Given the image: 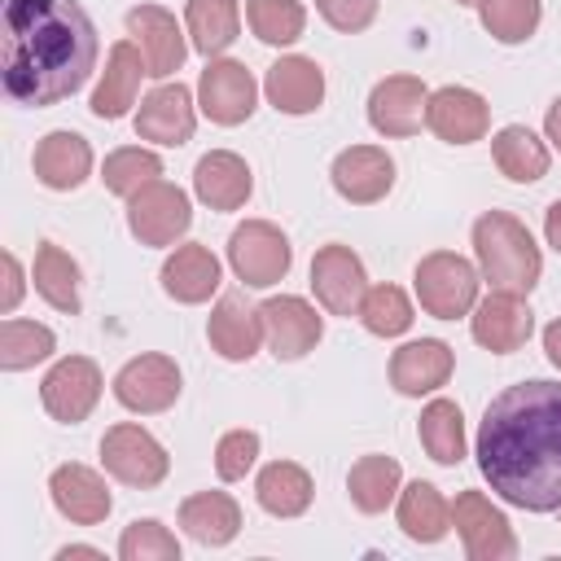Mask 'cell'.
<instances>
[{"mask_svg": "<svg viewBox=\"0 0 561 561\" xmlns=\"http://www.w3.org/2000/svg\"><path fill=\"white\" fill-rule=\"evenodd\" d=\"M478 469L517 508H561V381H517L486 403Z\"/></svg>", "mask_w": 561, "mask_h": 561, "instance_id": "1", "label": "cell"}, {"mask_svg": "<svg viewBox=\"0 0 561 561\" xmlns=\"http://www.w3.org/2000/svg\"><path fill=\"white\" fill-rule=\"evenodd\" d=\"M96 66V26L75 0H4V88L22 105L75 96Z\"/></svg>", "mask_w": 561, "mask_h": 561, "instance_id": "2", "label": "cell"}, {"mask_svg": "<svg viewBox=\"0 0 561 561\" xmlns=\"http://www.w3.org/2000/svg\"><path fill=\"white\" fill-rule=\"evenodd\" d=\"M473 250H478V263H482L486 280L495 289H504V294H526L539 280V267H543L539 263V245L504 210H486L473 224Z\"/></svg>", "mask_w": 561, "mask_h": 561, "instance_id": "3", "label": "cell"}, {"mask_svg": "<svg viewBox=\"0 0 561 561\" xmlns=\"http://www.w3.org/2000/svg\"><path fill=\"white\" fill-rule=\"evenodd\" d=\"M416 294H421V307H425L430 316L456 320V316H465V311L473 307V298H478V272H473V263L460 259V254H447V250L425 254V259L416 263Z\"/></svg>", "mask_w": 561, "mask_h": 561, "instance_id": "4", "label": "cell"}, {"mask_svg": "<svg viewBox=\"0 0 561 561\" xmlns=\"http://www.w3.org/2000/svg\"><path fill=\"white\" fill-rule=\"evenodd\" d=\"M101 460L127 486H158L167 478V465H171L167 451H162V443L149 430H140V425H114V430H105Z\"/></svg>", "mask_w": 561, "mask_h": 561, "instance_id": "5", "label": "cell"}, {"mask_svg": "<svg viewBox=\"0 0 561 561\" xmlns=\"http://www.w3.org/2000/svg\"><path fill=\"white\" fill-rule=\"evenodd\" d=\"M451 526L465 539V552L473 561H508L517 552V539L508 530V517L478 491H460L451 504Z\"/></svg>", "mask_w": 561, "mask_h": 561, "instance_id": "6", "label": "cell"}, {"mask_svg": "<svg viewBox=\"0 0 561 561\" xmlns=\"http://www.w3.org/2000/svg\"><path fill=\"white\" fill-rule=\"evenodd\" d=\"M228 263L245 285H276L289 272V241L280 228L250 219L228 241Z\"/></svg>", "mask_w": 561, "mask_h": 561, "instance_id": "7", "label": "cell"}, {"mask_svg": "<svg viewBox=\"0 0 561 561\" xmlns=\"http://www.w3.org/2000/svg\"><path fill=\"white\" fill-rule=\"evenodd\" d=\"M188 219H193L188 197L175 184H162V180L145 184L127 206V224L145 245H171L188 228Z\"/></svg>", "mask_w": 561, "mask_h": 561, "instance_id": "8", "label": "cell"}, {"mask_svg": "<svg viewBox=\"0 0 561 561\" xmlns=\"http://www.w3.org/2000/svg\"><path fill=\"white\" fill-rule=\"evenodd\" d=\"M311 289L333 316H355L368 285H364V263L355 259L351 245H324L311 259Z\"/></svg>", "mask_w": 561, "mask_h": 561, "instance_id": "9", "label": "cell"}, {"mask_svg": "<svg viewBox=\"0 0 561 561\" xmlns=\"http://www.w3.org/2000/svg\"><path fill=\"white\" fill-rule=\"evenodd\" d=\"M114 394L131 412H162L180 394V368L167 355H140V359H131V364L118 368Z\"/></svg>", "mask_w": 561, "mask_h": 561, "instance_id": "10", "label": "cell"}, {"mask_svg": "<svg viewBox=\"0 0 561 561\" xmlns=\"http://www.w3.org/2000/svg\"><path fill=\"white\" fill-rule=\"evenodd\" d=\"M39 394H44L48 416L75 425V421H83V416L96 408V399H101V373H96L92 359L70 355V359H61V364L44 377Z\"/></svg>", "mask_w": 561, "mask_h": 561, "instance_id": "11", "label": "cell"}, {"mask_svg": "<svg viewBox=\"0 0 561 561\" xmlns=\"http://www.w3.org/2000/svg\"><path fill=\"white\" fill-rule=\"evenodd\" d=\"M425 105H430V92L421 79L412 75H390L373 88L368 96V123L381 131V136H412L421 131V118H425Z\"/></svg>", "mask_w": 561, "mask_h": 561, "instance_id": "12", "label": "cell"}, {"mask_svg": "<svg viewBox=\"0 0 561 561\" xmlns=\"http://www.w3.org/2000/svg\"><path fill=\"white\" fill-rule=\"evenodd\" d=\"M127 31H131L136 48L145 53V66H149L153 79H167V75L180 70V61H184V35H180V26H175V18L167 9L136 4L127 13Z\"/></svg>", "mask_w": 561, "mask_h": 561, "instance_id": "13", "label": "cell"}, {"mask_svg": "<svg viewBox=\"0 0 561 561\" xmlns=\"http://www.w3.org/2000/svg\"><path fill=\"white\" fill-rule=\"evenodd\" d=\"M197 92H202L206 118H215L224 127L245 123L254 114V79H250V70L241 61H210L202 70Z\"/></svg>", "mask_w": 561, "mask_h": 561, "instance_id": "14", "label": "cell"}, {"mask_svg": "<svg viewBox=\"0 0 561 561\" xmlns=\"http://www.w3.org/2000/svg\"><path fill=\"white\" fill-rule=\"evenodd\" d=\"M259 316H263V333H267V346L276 359H298L320 342V316L294 294L267 298L259 307Z\"/></svg>", "mask_w": 561, "mask_h": 561, "instance_id": "15", "label": "cell"}, {"mask_svg": "<svg viewBox=\"0 0 561 561\" xmlns=\"http://www.w3.org/2000/svg\"><path fill=\"white\" fill-rule=\"evenodd\" d=\"M394 184V162L386 149H373V145H351L346 153H337L333 162V188L346 197V202H381Z\"/></svg>", "mask_w": 561, "mask_h": 561, "instance_id": "16", "label": "cell"}, {"mask_svg": "<svg viewBox=\"0 0 561 561\" xmlns=\"http://www.w3.org/2000/svg\"><path fill=\"white\" fill-rule=\"evenodd\" d=\"M486 101L469 88H438L425 105V123L434 127V136L451 140V145H473L486 136Z\"/></svg>", "mask_w": 561, "mask_h": 561, "instance_id": "17", "label": "cell"}, {"mask_svg": "<svg viewBox=\"0 0 561 561\" xmlns=\"http://www.w3.org/2000/svg\"><path fill=\"white\" fill-rule=\"evenodd\" d=\"M136 131L158 145H184L193 136V96L184 83H162L140 101Z\"/></svg>", "mask_w": 561, "mask_h": 561, "instance_id": "18", "label": "cell"}, {"mask_svg": "<svg viewBox=\"0 0 561 561\" xmlns=\"http://www.w3.org/2000/svg\"><path fill=\"white\" fill-rule=\"evenodd\" d=\"M530 324H535V316H530V307L522 302V294L495 289V294L478 307V316H473V337H478L486 351L508 355V351H517V346L530 337Z\"/></svg>", "mask_w": 561, "mask_h": 561, "instance_id": "19", "label": "cell"}, {"mask_svg": "<svg viewBox=\"0 0 561 561\" xmlns=\"http://www.w3.org/2000/svg\"><path fill=\"white\" fill-rule=\"evenodd\" d=\"M451 377V346L438 337H421L394 351L390 359V381L399 394H430Z\"/></svg>", "mask_w": 561, "mask_h": 561, "instance_id": "20", "label": "cell"}, {"mask_svg": "<svg viewBox=\"0 0 561 561\" xmlns=\"http://www.w3.org/2000/svg\"><path fill=\"white\" fill-rule=\"evenodd\" d=\"M140 75H149L145 66V53L136 44H114L110 48V61H105V75L92 92V114L96 118H123L127 105L136 101V88H140Z\"/></svg>", "mask_w": 561, "mask_h": 561, "instance_id": "21", "label": "cell"}, {"mask_svg": "<svg viewBox=\"0 0 561 561\" xmlns=\"http://www.w3.org/2000/svg\"><path fill=\"white\" fill-rule=\"evenodd\" d=\"M267 101L280 110V114H311L324 96V75L311 57H280L272 70H267Z\"/></svg>", "mask_w": 561, "mask_h": 561, "instance_id": "22", "label": "cell"}, {"mask_svg": "<svg viewBox=\"0 0 561 561\" xmlns=\"http://www.w3.org/2000/svg\"><path fill=\"white\" fill-rule=\"evenodd\" d=\"M92 171V149L79 131H48L35 149V175L48 188H79Z\"/></svg>", "mask_w": 561, "mask_h": 561, "instance_id": "23", "label": "cell"}, {"mask_svg": "<svg viewBox=\"0 0 561 561\" xmlns=\"http://www.w3.org/2000/svg\"><path fill=\"white\" fill-rule=\"evenodd\" d=\"M48 491H53V504H57L70 522H79V526L105 522V513H110V491H105V482H101L88 465H61V469L53 473Z\"/></svg>", "mask_w": 561, "mask_h": 561, "instance_id": "24", "label": "cell"}, {"mask_svg": "<svg viewBox=\"0 0 561 561\" xmlns=\"http://www.w3.org/2000/svg\"><path fill=\"white\" fill-rule=\"evenodd\" d=\"M193 188H197V197H202L206 206H215V210H237V206L250 197V167H245L237 153L215 149V153H206V158L197 162Z\"/></svg>", "mask_w": 561, "mask_h": 561, "instance_id": "25", "label": "cell"}, {"mask_svg": "<svg viewBox=\"0 0 561 561\" xmlns=\"http://www.w3.org/2000/svg\"><path fill=\"white\" fill-rule=\"evenodd\" d=\"M162 289L175 302H206L219 289V263L206 245H180L162 263Z\"/></svg>", "mask_w": 561, "mask_h": 561, "instance_id": "26", "label": "cell"}, {"mask_svg": "<svg viewBox=\"0 0 561 561\" xmlns=\"http://www.w3.org/2000/svg\"><path fill=\"white\" fill-rule=\"evenodd\" d=\"M259 337H263V316L241 298H219V307L210 311V346L224 359H250L259 351Z\"/></svg>", "mask_w": 561, "mask_h": 561, "instance_id": "27", "label": "cell"}, {"mask_svg": "<svg viewBox=\"0 0 561 561\" xmlns=\"http://www.w3.org/2000/svg\"><path fill=\"white\" fill-rule=\"evenodd\" d=\"M180 526L197 543H228L241 530V508L224 491H202V495H188L180 504Z\"/></svg>", "mask_w": 561, "mask_h": 561, "instance_id": "28", "label": "cell"}, {"mask_svg": "<svg viewBox=\"0 0 561 561\" xmlns=\"http://www.w3.org/2000/svg\"><path fill=\"white\" fill-rule=\"evenodd\" d=\"M399 526H403V535L416 539V543H438V539L447 535V526H451V508L443 504L438 486L412 482V486L399 495Z\"/></svg>", "mask_w": 561, "mask_h": 561, "instance_id": "29", "label": "cell"}, {"mask_svg": "<svg viewBox=\"0 0 561 561\" xmlns=\"http://www.w3.org/2000/svg\"><path fill=\"white\" fill-rule=\"evenodd\" d=\"M254 491H259V504H263L272 517H298V513H307V504H311V478H307V469H298V465H289V460L267 465V469L259 473Z\"/></svg>", "mask_w": 561, "mask_h": 561, "instance_id": "30", "label": "cell"}, {"mask_svg": "<svg viewBox=\"0 0 561 561\" xmlns=\"http://www.w3.org/2000/svg\"><path fill=\"white\" fill-rule=\"evenodd\" d=\"M491 153H495V167L517 184H530V180H539L548 171V149L530 127H504L495 136Z\"/></svg>", "mask_w": 561, "mask_h": 561, "instance_id": "31", "label": "cell"}, {"mask_svg": "<svg viewBox=\"0 0 561 561\" xmlns=\"http://www.w3.org/2000/svg\"><path fill=\"white\" fill-rule=\"evenodd\" d=\"M35 289L57 307V311H79V263L61 245H39L35 254Z\"/></svg>", "mask_w": 561, "mask_h": 561, "instance_id": "32", "label": "cell"}, {"mask_svg": "<svg viewBox=\"0 0 561 561\" xmlns=\"http://www.w3.org/2000/svg\"><path fill=\"white\" fill-rule=\"evenodd\" d=\"M346 491L355 500V508L364 513H381L394 491H399V460L390 456H364L351 465V478H346Z\"/></svg>", "mask_w": 561, "mask_h": 561, "instance_id": "33", "label": "cell"}, {"mask_svg": "<svg viewBox=\"0 0 561 561\" xmlns=\"http://www.w3.org/2000/svg\"><path fill=\"white\" fill-rule=\"evenodd\" d=\"M237 0H188V35L197 53H224L237 39Z\"/></svg>", "mask_w": 561, "mask_h": 561, "instance_id": "34", "label": "cell"}, {"mask_svg": "<svg viewBox=\"0 0 561 561\" xmlns=\"http://www.w3.org/2000/svg\"><path fill=\"white\" fill-rule=\"evenodd\" d=\"M421 443L438 465H456L465 456V416L451 399H434L421 412Z\"/></svg>", "mask_w": 561, "mask_h": 561, "instance_id": "35", "label": "cell"}, {"mask_svg": "<svg viewBox=\"0 0 561 561\" xmlns=\"http://www.w3.org/2000/svg\"><path fill=\"white\" fill-rule=\"evenodd\" d=\"M48 355H53V333L44 324H35V320H4L0 324V364L9 373L31 368Z\"/></svg>", "mask_w": 561, "mask_h": 561, "instance_id": "36", "label": "cell"}, {"mask_svg": "<svg viewBox=\"0 0 561 561\" xmlns=\"http://www.w3.org/2000/svg\"><path fill=\"white\" fill-rule=\"evenodd\" d=\"M245 18L263 44H294L307 26V13L298 0H250Z\"/></svg>", "mask_w": 561, "mask_h": 561, "instance_id": "37", "label": "cell"}, {"mask_svg": "<svg viewBox=\"0 0 561 561\" xmlns=\"http://www.w3.org/2000/svg\"><path fill=\"white\" fill-rule=\"evenodd\" d=\"M162 175V162H158V153H149V149H114L110 158H105V171H101V180H105V188L110 193H123V197H136L145 184H153Z\"/></svg>", "mask_w": 561, "mask_h": 561, "instance_id": "38", "label": "cell"}, {"mask_svg": "<svg viewBox=\"0 0 561 561\" xmlns=\"http://www.w3.org/2000/svg\"><path fill=\"white\" fill-rule=\"evenodd\" d=\"M359 320H364L368 333H377V337H394V333H403V329L412 324V307H408L403 289H394V285H377V289L364 294V302H359Z\"/></svg>", "mask_w": 561, "mask_h": 561, "instance_id": "39", "label": "cell"}, {"mask_svg": "<svg viewBox=\"0 0 561 561\" xmlns=\"http://www.w3.org/2000/svg\"><path fill=\"white\" fill-rule=\"evenodd\" d=\"M482 26L500 44H522L539 26V0H482Z\"/></svg>", "mask_w": 561, "mask_h": 561, "instance_id": "40", "label": "cell"}, {"mask_svg": "<svg viewBox=\"0 0 561 561\" xmlns=\"http://www.w3.org/2000/svg\"><path fill=\"white\" fill-rule=\"evenodd\" d=\"M118 557L123 561H175L180 557V543L175 535L162 526V522H131L118 539Z\"/></svg>", "mask_w": 561, "mask_h": 561, "instance_id": "41", "label": "cell"}, {"mask_svg": "<svg viewBox=\"0 0 561 561\" xmlns=\"http://www.w3.org/2000/svg\"><path fill=\"white\" fill-rule=\"evenodd\" d=\"M254 456H259V434H254V430H232V434H224L219 447H215V473H219L224 482L245 478V469L254 465Z\"/></svg>", "mask_w": 561, "mask_h": 561, "instance_id": "42", "label": "cell"}, {"mask_svg": "<svg viewBox=\"0 0 561 561\" xmlns=\"http://www.w3.org/2000/svg\"><path fill=\"white\" fill-rule=\"evenodd\" d=\"M316 9L337 31H364L377 18V0H316Z\"/></svg>", "mask_w": 561, "mask_h": 561, "instance_id": "43", "label": "cell"}, {"mask_svg": "<svg viewBox=\"0 0 561 561\" xmlns=\"http://www.w3.org/2000/svg\"><path fill=\"white\" fill-rule=\"evenodd\" d=\"M18 298H22V267H18V259L13 254H4V311H13L18 307Z\"/></svg>", "mask_w": 561, "mask_h": 561, "instance_id": "44", "label": "cell"}, {"mask_svg": "<svg viewBox=\"0 0 561 561\" xmlns=\"http://www.w3.org/2000/svg\"><path fill=\"white\" fill-rule=\"evenodd\" d=\"M543 351H548V359L561 368V320H552V324L543 329Z\"/></svg>", "mask_w": 561, "mask_h": 561, "instance_id": "45", "label": "cell"}, {"mask_svg": "<svg viewBox=\"0 0 561 561\" xmlns=\"http://www.w3.org/2000/svg\"><path fill=\"white\" fill-rule=\"evenodd\" d=\"M543 232H548V241L561 250V202H552L548 206V219H543Z\"/></svg>", "mask_w": 561, "mask_h": 561, "instance_id": "46", "label": "cell"}, {"mask_svg": "<svg viewBox=\"0 0 561 561\" xmlns=\"http://www.w3.org/2000/svg\"><path fill=\"white\" fill-rule=\"evenodd\" d=\"M543 127H548V140L561 149V96L548 105V123H543Z\"/></svg>", "mask_w": 561, "mask_h": 561, "instance_id": "47", "label": "cell"}, {"mask_svg": "<svg viewBox=\"0 0 561 561\" xmlns=\"http://www.w3.org/2000/svg\"><path fill=\"white\" fill-rule=\"evenodd\" d=\"M456 4H482V0H456Z\"/></svg>", "mask_w": 561, "mask_h": 561, "instance_id": "48", "label": "cell"}]
</instances>
